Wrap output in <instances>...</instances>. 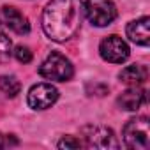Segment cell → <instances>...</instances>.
I'll return each instance as SVG.
<instances>
[{
	"instance_id": "1",
	"label": "cell",
	"mask_w": 150,
	"mask_h": 150,
	"mask_svg": "<svg viewBox=\"0 0 150 150\" xmlns=\"http://www.w3.org/2000/svg\"><path fill=\"white\" fill-rule=\"evenodd\" d=\"M83 20L81 0H51L42 11V30L57 42L69 41L76 35Z\"/></svg>"
},
{
	"instance_id": "2",
	"label": "cell",
	"mask_w": 150,
	"mask_h": 150,
	"mask_svg": "<svg viewBox=\"0 0 150 150\" xmlns=\"http://www.w3.org/2000/svg\"><path fill=\"white\" fill-rule=\"evenodd\" d=\"M39 74L46 80H51V81H67L72 78L74 67L69 62V58H65L62 53L51 51L46 57V60L41 64Z\"/></svg>"
},
{
	"instance_id": "3",
	"label": "cell",
	"mask_w": 150,
	"mask_h": 150,
	"mask_svg": "<svg viewBox=\"0 0 150 150\" xmlns=\"http://www.w3.org/2000/svg\"><path fill=\"white\" fill-rule=\"evenodd\" d=\"M124 141L129 148L146 150L150 146V127L146 117L131 118L124 125Z\"/></svg>"
},
{
	"instance_id": "4",
	"label": "cell",
	"mask_w": 150,
	"mask_h": 150,
	"mask_svg": "<svg viewBox=\"0 0 150 150\" xmlns=\"http://www.w3.org/2000/svg\"><path fill=\"white\" fill-rule=\"evenodd\" d=\"M83 13L96 27H108L117 18V9L111 0H87Z\"/></svg>"
},
{
	"instance_id": "5",
	"label": "cell",
	"mask_w": 150,
	"mask_h": 150,
	"mask_svg": "<svg viewBox=\"0 0 150 150\" xmlns=\"http://www.w3.org/2000/svg\"><path fill=\"white\" fill-rule=\"evenodd\" d=\"M83 145L88 148H118V141L111 129L104 125H85L81 127Z\"/></svg>"
},
{
	"instance_id": "6",
	"label": "cell",
	"mask_w": 150,
	"mask_h": 150,
	"mask_svg": "<svg viewBox=\"0 0 150 150\" xmlns=\"http://www.w3.org/2000/svg\"><path fill=\"white\" fill-rule=\"evenodd\" d=\"M99 51H101V57L111 64H122L129 58V46L118 35H108L106 39H103Z\"/></svg>"
},
{
	"instance_id": "7",
	"label": "cell",
	"mask_w": 150,
	"mask_h": 150,
	"mask_svg": "<svg viewBox=\"0 0 150 150\" xmlns=\"http://www.w3.org/2000/svg\"><path fill=\"white\" fill-rule=\"evenodd\" d=\"M58 99V90L51 83H37L28 92V106L32 110H48Z\"/></svg>"
},
{
	"instance_id": "8",
	"label": "cell",
	"mask_w": 150,
	"mask_h": 150,
	"mask_svg": "<svg viewBox=\"0 0 150 150\" xmlns=\"http://www.w3.org/2000/svg\"><path fill=\"white\" fill-rule=\"evenodd\" d=\"M0 23L9 27L13 32L20 34V35H25L30 32V23L27 20L25 14H21L18 9L14 7H2L0 9Z\"/></svg>"
},
{
	"instance_id": "9",
	"label": "cell",
	"mask_w": 150,
	"mask_h": 150,
	"mask_svg": "<svg viewBox=\"0 0 150 150\" xmlns=\"http://www.w3.org/2000/svg\"><path fill=\"white\" fill-rule=\"evenodd\" d=\"M148 25H150V18H148V16H143V18H139V20L131 21V23L127 25V28H125L127 37H129L134 44L148 46V42H150Z\"/></svg>"
},
{
	"instance_id": "10",
	"label": "cell",
	"mask_w": 150,
	"mask_h": 150,
	"mask_svg": "<svg viewBox=\"0 0 150 150\" xmlns=\"http://www.w3.org/2000/svg\"><path fill=\"white\" fill-rule=\"evenodd\" d=\"M118 78H120L122 83H125L129 87H139L148 78V69L145 65H139V64L127 65L125 69H122V72L118 74Z\"/></svg>"
},
{
	"instance_id": "11",
	"label": "cell",
	"mask_w": 150,
	"mask_h": 150,
	"mask_svg": "<svg viewBox=\"0 0 150 150\" xmlns=\"http://www.w3.org/2000/svg\"><path fill=\"white\" fill-rule=\"evenodd\" d=\"M145 101H146L145 99V92L139 90L138 87H131L129 90H125V92L120 94V97H118L117 103L125 111H136V110H139L145 104Z\"/></svg>"
},
{
	"instance_id": "12",
	"label": "cell",
	"mask_w": 150,
	"mask_h": 150,
	"mask_svg": "<svg viewBox=\"0 0 150 150\" xmlns=\"http://www.w3.org/2000/svg\"><path fill=\"white\" fill-rule=\"evenodd\" d=\"M0 90L9 97H16L21 90V85L14 76H0Z\"/></svg>"
},
{
	"instance_id": "13",
	"label": "cell",
	"mask_w": 150,
	"mask_h": 150,
	"mask_svg": "<svg viewBox=\"0 0 150 150\" xmlns=\"http://www.w3.org/2000/svg\"><path fill=\"white\" fill-rule=\"evenodd\" d=\"M57 146H58V148H65V150H69V148H80V146H85V145H83V141L76 139L74 136H64V138L58 141Z\"/></svg>"
},
{
	"instance_id": "14",
	"label": "cell",
	"mask_w": 150,
	"mask_h": 150,
	"mask_svg": "<svg viewBox=\"0 0 150 150\" xmlns=\"http://www.w3.org/2000/svg\"><path fill=\"white\" fill-rule=\"evenodd\" d=\"M14 57H16L18 62H21V64H28V62L32 60V51H30L27 46H16V50H14Z\"/></svg>"
},
{
	"instance_id": "15",
	"label": "cell",
	"mask_w": 150,
	"mask_h": 150,
	"mask_svg": "<svg viewBox=\"0 0 150 150\" xmlns=\"http://www.w3.org/2000/svg\"><path fill=\"white\" fill-rule=\"evenodd\" d=\"M20 141L16 136L13 134H0V148H9V146H16Z\"/></svg>"
},
{
	"instance_id": "16",
	"label": "cell",
	"mask_w": 150,
	"mask_h": 150,
	"mask_svg": "<svg viewBox=\"0 0 150 150\" xmlns=\"http://www.w3.org/2000/svg\"><path fill=\"white\" fill-rule=\"evenodd\" d=\"M13 48V41L7 37V34L0 28V53H9Z\"/></svg>"
},
{
	"instance_id": "17",
	"label": "cell",
	"mask_w": 150,
	"mask_h": 150,
	"mask_svg": "<svg viewBox=\"0 0 150 150\" xmlns=\"http://www.w3.org/2000/svg\"><path fill=\"white\" fill-rule=\"evenodd\" d=\"M87 92L88 94H92V92H96L94 96H106L108 94V87L106 85H99V83H90V85H87Z\"/></svg>"
}]
</instances>
